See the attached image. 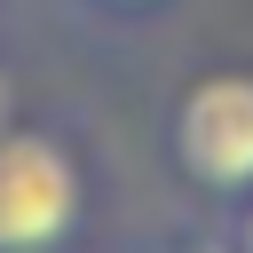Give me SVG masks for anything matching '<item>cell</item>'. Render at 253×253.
I'll use <instances>...</instances> for the list:
<instances>
[{
  "mask_svg": "<svg viewBox=\"0 0 253 253\" xmlns=\"http://www.w3.org/2000/svg\"><path fill=\"white\" fill-rule=\"evenodd\" d=\"M166 158L213 213L253 190V63H206L174 87Z\"/></svg>",
  "mask_w": 253,
  "mask_h": 253,
  "instance_id": "cell-1",
  "label": "cell"
},
{
  "mask_svg": "<svg viewBox=\"0 0 253 253\" xmlns=\"http://www.w3.org/2000/svg\"><path fill=\"white\" fill-rule=\"evenodd\" d=\"M87 166L55 126H0V253H79Z\"/></svg>",
  "mask_w": 253,
  "mask_h": 253,
  "instance_id": "cell-2",
  "label": "cell"
},
{
  "mask_svg": "<svg viewBox=\"0 0 253 253\" xmlns=\"http://www.w3.org/2000/svg\"><path fill=\"white\" fill-rule=\"evenodd\" d=\"M158 253H229V229H221V213L206 221V229H182L174 245H158Z\"/></svg>",
  "mask_w": 253,
  "mask_h": 253,
  "instance_id": "cell-3",
  "label": "cell"
},
{
  "mask_svg": "<svg viewBox=\"0 0 253 253\" xmlns=\"http://www.w3.org/2000/svg\"><path fill=\"white\" fill-rule=\"evenodd\" d=\"M221 229H229V253H253V190L237 206H221Z\"/></svg>",
  "mask_w": 253,
  "mask_h": 253,
  "instance_id": "cell-4",
  "label": "cell"
},
{
  "mask_svg": "<svg viewBox=\"0 0 253 253\" xmlns=\"http://www.w3.org/2000/svg\"><path fill=\"white\" fill-rule=\"evenodd\" d=\"M79 8H95V16H111V24H142V16H158L166 0H79Z\"/></svg>",
  "mask_w": 253,
  "mask_h": 253,
  "instance_id": "cell-5",
  "label": "cell"
}]
</instances>
